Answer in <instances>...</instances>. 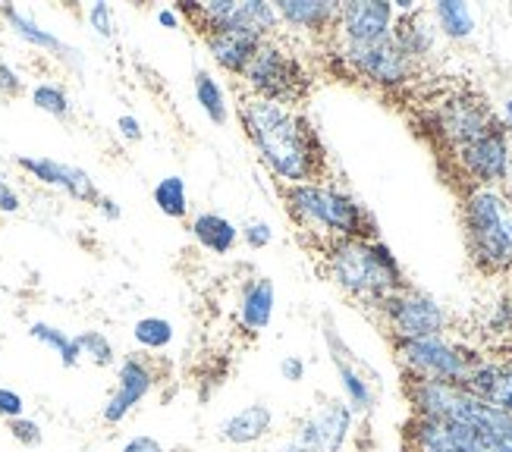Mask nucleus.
<instances>
[{"label":"nucleus","mask_w":512,"mask_h":452,"mask_svg":"<svg viewBox=\"0 0 512 452\" xmlns=\"http://www.w3.org/2000/svg\"><path fill=\"white\" fill-rule=\"evenodd\" d=\"M239 117L264 167L283 186L315 183L321 173V142L302 113L277 101L246 98Z\"/></svg>","instance_id":"nucleus-1"},{"label":"nucleus","mask_w":512,"mask_h":452,"mask_svg":"<svg viewBox=\"0 0 512 452\" xmlns=\"http://www.w3.org/2000/svg\"><path fill=\"white\" fill-rule=\"evenodd\" d=\"M327 270L333 283H337L349 296L362 302H384L393 292H399L403 283V270H399L393 252L377 239H337L330 242L327 252Z\"/></svg>","instance_id":"nucleus-2"},{"label":"nucleus","mask_w":512,"mask_h":452,"mask_svg":"<svg viewBox=\"0 0 512 452\" xmlns=\"http://www.w3.org/2000/svg\"><path fill=\"white\" fill-rule=\"evenodd\" d=\"M286 211L293 214L305 230L327 233L337 239H374L368 211L337 186L327 183H302L283 189Z\"/></svg>","instance_id":"nucleus-3"},{"label":"nucleus","mask_w":512,"mask_h":452,"mask_svg":"<svg viewBox=\"0 0 512 452\" xmlns=\"http://www.w3.org/2000/svg\"><path fill=\"white\" fill-rule=\"evenodd\" d=\"M465 239L475 264L487 274H503L512 267V208L491 189L478 186L465 195Z\"/></svg>","instance_id":"nucleus-4"},{"label":"nucleus","mask_w":512,"mask_h":452,"mask_svg":"<svg viewBox=\"0 0 512 452\" xmlns=\"http://www.w3.org/2000/svg\"><path fill=\"white\" fill-rule=\"evenodd\" d=\"M242 82L252 92V98H264V101H277V104H293L299 101L302 88H305V73L296 63L293 54H286V48H280L277 41H261V48L255 51L252 63L242 73Z\"/></svg>","instance_id":"nucleus-5"},{"label":"nucleus","mask_w":512,"mask_h":452,"mask_svg":"<svg viewBox=\"0 0 512 452\" xmlns=\"http://www.w3.org/2000/svg\"><path fill=\"white\" fill-rule=\"evenodd\" d=\"M396 358L412 380H440V383H462L475 361L472 352L450 343L447 336L396 339Z\"/></svg>","instance_id":"nucleus-6"},{"label":"nucleus","mask_w":512,"mask_h":452,"mask_svg":"<svg viewBox=\"0 0 512 452\" xmlns=\"http://www.w3.org/2000/svg\"><path fill=\"white\" fill-rule=\"evenodd\" d=\"M387 327L396 339H425V336H443L447 330V311L431 299L428 292H418L403 286L384 302H377Z\"/></svg>","instance_id":"nucleus-7"},{"label":"nucleus","mask_w":512,"mask_h":452,"mask_svg":"<svg viewBox=\"0 0 512 452\" xmlns=\"http://www.w3.org/2000/svg\"><path fill=\"white\" fill-rule=\"evenodd\" d=\"M343 57L355 73L384 88L403 85L415 73V60L399 48L393 35L371 44H343Z\"/></svg>","instance_id":"nucleus-8"},{"label":"nucleus","mask_w":512,"mask_h":452,"mask_svg":"<svg viewBox=\"0 0 512 452\" xmlns=\"http://www.w3.org/2000/svg\"><path fill=\"white\" fill-rule=\"evenodd\" d=\"M437 126L443 132V139H447L453 148H462V145L481 139V135H487L491 129L503 126V123L497 120V113L487 107L481 98H475V95H453V98H447V101L440 104Z\"/></svg>","instance_id":"nucleus-9"},{"label":"nucleus","mask_w":512,"mask_h":452,"mask_svg":"<svg viewBox=\"0 0 512 452\" xmlns=\"http://www.w3.org/2000/svg\"><path fill=\"white\" fill-rule=\"evenodd\" d=\"M352 434V409L343 399H327L311 412L293 437L299 452H343Z\"/></svg>","instance_id":"nucleus-10"},{"label":"nucleus","mask_w":512,"mask_h":452,"mask_svg":"<svg viewBox=\"0 0 512 452\" xmlns=\"http://www.w3.org/2000/svg\"><path fill=\"white\" fill-rule=\"evenodd\" d=\"M456 157H459L462 170L469 173L478 186H491V189L500 186L512 167V148L506 139V129L497 126L487 135H481V139L456 148Z\"/></svg>","instance_id":"nucleus-11"},{"label":"nucleus","mask_w":512,"mask_h":452,"mask_svg":"<svg viewBox=\"0 0 512 452\" xmlns=\"http://www.w3.org/2000/svg\"><path fill=\"white\" fill-rule=\"evenodd\" d=\"M154 380L158 377H154V368L145 358H139V355L123 358L120 368H117V390L110 393V399L101 409L104 424H123L129 418V412L151 396Z\"/></svg>","instance_id":"nucleus-12"},{"label":"nucleus","mask_w":512,"mask_h":452,"mask_svg":"<svg viewBox=\"0 0 512 452\" xmlns=\"http://www.w3.org/2000/svg\"><path fill=\"white\" fill-rule=\"evenodd\" d=\"M393 4L387 0H352V4H340L337 16V32L343 44H371L381 41L393 32Z\"/></svg>","instance_id":"nucleus-13"},{"label":"nucleus","mask_w":512,"mask_h":452,"mask_svg":"<svg viewBox=\"0 0 512 452\" xmlns=\"http://www.w3.org/2000/svg\"><path fill=\"white\" fill-rule=\"evenodd\" d=\"M16 164L26 173H32L35 179H41L44 186L63 189L70 198L85 201V205H98L101 192L95 189L92 176H88L85 170L70 167V164H60V161H51V157H19Z\"/></svg>","instance_id":"nucleus-14"},{"label":"nucleus","mask_w":512,"mask_h":452,"mask_svg":"<svg viewBox=\"0 0 512 452\" xmlns=\"http://www.w3.org/2000/svg\"><path fill=\"white\" fill-rule=\"evenodd\" d=\"M324 336H327L330 358H333V365H337V374H340V383H343V396H346V405L352 409V415L355 412H371L374 409V387H371V380L352 361V355L343 346V339L337 336V330L327 327Z\"/></svg>","instance_id":"nucleus-15"},{"label":"nucleus","mask_w":512,"mask_h":452,"mask_svg":"<svg viewBox=\"0 0 512 452\" xmlns=\"http://www.w3.org/2000/svg\"><path fill=\"white\" fill-rule=\"evenodd\" d=\"M205 41H208V54L214 57L220 70L230 76H242L264 38H258L246 29H220V32H208Z\"/></svg>","instance_id":"nucleus-16"},{"label":"nucleus","mask_w":512,"mask_h":452,"mask_svg":"<svg viewBox=\"0 0 512 452\" xmlns=\"http://www.w3.org/2000/svg\"><path fill=\"white\" fill-rule=\"evenodd\" d=\"M271 427H274L271 405L252 402V405H242L239 412H233V415H227L224 421H220L217 434L230 446H252V443H258V440H264L267 434H271Z\"/></svg>","instance_id":"nucleus-17"},{"label":"nucleus","mask_w":512,"mask_h":452,"mask_svg":"<svg viewBox=\"0 0 512 452\" xmlns=\"http://www.w3.org/2000/svg\"><path fill=\"white\" fill-rule=\"evenodd\" d=\"M274 308H277V289L274 280L267 277H252L242 286L239 296V324L246 333H264L274 321Z\"/></svg>","instance_id":"nucleus-18"},{"label":"nucleus","mask_w":512,"mask_h":452,"mask_svg":"<svg viewBox=\"0 0 512 452\" xmlns=\"http://www.w3.org/2000/svg\"><path fill=\"white\" fill-rule=\"evenodd\" d=\"M396 44L403 48L412 60H421L434 51L437 44V26L434 19L425 13V10H412V13H396V22H393V32Z\"/></svg>","instance_id":"nucleus-19"},{"label":"nucleus","mask_w":512,"mask_h":452,"mask_svg":"<svg viewBox=\"0 0 512 452\" xmlns=\"http://www.w3.org/2000/svg\"><path fill=\"white\" fill-rule=\"evenodd\" d=\"M274 10L280 22L305 32H321L327 26H337L340 16V4H333V0H277Z\"/></svg>","instance_id":"nucleus-20"},{"label":"nucleus","mask_w":512,"mask_h":452,"mask_svg":"<svg viewBox=\"0 0 512 452\" xmlns=\"http://www.w3.org/2000/svg\"><path fill=\"white\" fill-rule=\"evenodd\" d=\"M189 230H192L195 242L211 255H230L233 248L239 245V226L230 217L217 214V211L195 214Z\"/></svg>","instance_id":"nucleus-21"},{"label":"nucleus","mask_w":512,"mask_h":452,"mask_svg":"<svg viewBox=\"0 0 512 452\" xmlns=\"http://www.w3.org/2000/svg\"><path fill=\"white\" fill-rule=\"evenodd\" d=\"M0 16H4V19L10 22V29H13L22 41H29L32 48H41V51H48V54H57V57H63V60L76 57L73 48H66V44H63L54 32L41 29L38 22H35L32 16H26L22 10H16V7H0Z\"/></svg>","instance_id":"nucleus-22"},{"label":"nucleus","mask_w":512,"mask_h":452,"mask_svg":"<svg viewBox=\"0 0 512 452\" xmlns=\"http://www.w3.org/2000/svg\"><path fill=\"white\" fill-rule=\"evenodd\" d=\"M192 88H195V101H198V107L205 110V117H208L214 126H224V123L230 120V104H227L224 85H220L208 70H195Z\"/></svg>","instance_id":"nucleus-23"},{"label":"nucleus","mask_w":512,"mask_h":452,"mask_svg":"<svg viewBox=\"0 0 512 452\" xmlns=\"http://www.w3.org/2000/svg\"><path fill=\"white\" fill-rule=\"evenodd\" d=\"M431 16H434L437 32H443L453 41H462L475 32V13L469 4H462V0H440V4H434Z\"/></svg>","instance_id":"nucleus-24"},{"label":"nucleus","mask_w":512,"mask_h":452,"mask_svg":"<svg viewBox=\"0 0 512 452\" xmlns=\"http://www.w3.org/2000/svg\"><path fill=\"white\" fill-rule=\"evenodd\" d=\"M29 336L35 339V343L41 346H48L57 358H60V365L63 368H76L79 361H82V352L76 346V336H70L66 330L54 327V324H44V321H35L29 327Z\"/></svg>","instance_id":"nucleus-25"},{"label":"nucleus","mask_w":512,"mask_h":452,"mask_svg":"<svg viewBox=\"0 0 512 452\" xmlns=\"http://www.w3.org/2000/svg\"><path fill=\"white\" fill-rule=\"evenodd\" d=\"M154 205L170 220H183L189 214V189L183 176H164L154 186Z\"/></svg>","instance_id":"nucleus-26"},{"label":"nucleus","mask_w":512,"mask_h":452,"mask_svg":"<svg viewBox=\"0 0 512 452\" xmlns=\"http://www.w3.org/2000/svg\"><path fill=\"white\" fill-rule=\"evenodd\" d=\"M132 339H136V343L148 352H161L176 339V327L167 318L148 314V318H139L136 327H132Z\"/></svg>","instance_id":"nucleus-27"},{"label":"nucleus","mask_w":512,"mask_h":452,"mask_svg":"<svg viewBox=\"0 0 512 452\" xmlns=\"http://www.w3.org/2000/svg\"><path fill=\"white\" fill-rule=\"evenodd\" d=\"M76 346H79L82 358H88L98 368L117 365V349H114V343H110V339L101 330H85V333H79L76 336Z\"/></svg>","instance_id":"nucleus-28"},{"label":"nucleus","mask_w":512,"mask_h":452,"mask_svg":"<svg viewBox=\"0 0 512 452\" xmlns=\"http://www.w3.org/2000/svg\"><path fill=\"white\" fill-rule=\"evenodd\" d=\"M32 104L38 110H44V113H51V117H57V120H66V117H70V110H73V104H70V98H66L63 88L51 85V82L32 88Z\"/></svg>","instance_id":"nucleus-29"},{"label":"nucleus","mask_w":512,"mask_h":452,"mask_svg":"<svg viewBox=\"0 0 512 452\" xmlns=\"http://www.w3.org/2000/svg\"><path fill=\"white\" fill-rule=\"evenodd\" d=\"M88 26H92L101 38H117V13L110 4L98 0V4L88 7Z\"/></svg>","instance_id":"nucleus-30"},{"label":"nucleus","mask_w":512,"mask_h":452,"mask_svg":"<svg viewBox=\"0 0 512 452\" xmlns=\"http://www.w3.org/2000/svg\"><path fill=\"white\" fill-rule=\"evenodd\" d=\"M7 431H10V437L19 443V446H38L41 440H44V434H41V424L38 421H32V418H13V421H7Z\"/></svg>","instance_id":"nucleus-31"},{"label":"nucleus","mask_w":512,"mask_h":452,"mask_svg":"<svg viewBox=\"0 0 512 452\" xmlns=\"http://www.w3.org/2000/svg\"><path fill=\"white\" fill-rule=\"evenodd\" d=\"M487 402L512 415V361H506V365L500 368V377H497V383H494L491 396H487Z\"/></svg>","instance_id":"nucleus-32"},{"label":"nucleus","mask_w":512,"mask_h":452,"mask_svg":"<svg viewBox=\"0 0 512 452\" xmlns=\"http://www.w3.org/2000/svg\"><path fill=\"white\" fill-rule=\"evenodd\" d=\"M242 242H246L249 248H267L274 242V226L267 223V220H249V223H242Z\"/></svg>","instance_id":"nucleus-33"},{"label":"nucleus","mask_w":512,"mask_h":452,"mask_svg":"<svg viewBox=\"0 0 512 452\" xmlns=\"http://www.w3.org/2000/svg\"><path fill=\"white\" fill-rule=\"evenodd\" d=\"M22 415H26V399H22L10 387H0V418L13 421V418H22Z\"/></svg>","instance_id":"nucleus-34"},{"label":"nucleus","mask_w":512,"mask_h":452,"mask_svg":"<svg viewBox=\"0 0 512 452\" xmlns=\"http://www.w3.org/2000/svg\"><path fill=\"white\" fill-rule=\"evenodd\" d=\"M487 330H491V333H509L512 330V296L497 302V308L491 311V318H487Z\"/></svg>","instance_id":"nucleus-35"},{"label":"nucleus","mask_w":512,"mask_h":452,"mask_svg":"<svg viewBox=\"0 0 512 452\" xmlns=\"http://www.w3.org/2000/svg\"><path fill=\"white\" fill-rule=\"evenodd\" d=\"M280 377L289 380V383L305 380V361H302L299 355H286V358L280 361Z\"/></svg>","instance_id":"nucleus-36"},{"label":"nucleus","mask_w":512,"mask_h":452,"mask_svg":"<svg viewBox=\"0 0 512 452\" xmlns=\"http://www.w3.org/2000/svg\"><path fill=\"white\" fill-rule=\"evenodd\" d=\"M19 92H22V82H19V76L13 73V66H7L4 60H0V95L16 98Z\"/></svg>","instance_id":"nucleus-37"},{"label":"nucleus","mask_w":512,"mask_h":452,"mask_svg":"<svg viewBox=\"0 0 512 452\" xmlns=\"http://www.w3.org/2000/svg\"><path fill=\"white\" fill-rule=\"evenodd\" d=\"M120 452H167V449L158 440H154V437H148V434H136V437H129L123 443Z\"/></svg>","instance_id":"nucleus-38"},{"label":"nucleus","mask_w":512,"mask_h":452,"mask_svg":"<svg viewBox=\"0 0 512 452\" xmlns=\"http://www.w3.org/2000/svg\"><path fill=\"white\" fill-rule=\"evenodd\" d=\"M117 129H120V135H123L126 142H142V135H145L142 123L132 117V113H123V117L117 120Z\"/></svg>","instance_id":"nucleus-39"},{"label":"nucleus","mask_w":512,"mask_h":452,"mask_svg":"<svg viewBox=\"0 0 512 452\" xmlns=\"http://www.w3.org/2000/svg\"><path fill=\"white\" fill-rule=\"evenodd\" d=\"M19 208H22V201H19L16 189L7 186L4 179H0V211H4V214H16Z\"/></svg>","instance_id":"nucleus-40"},{"label":"nucleus","mask_w":512,"mask_h":452,"mask_svg":"<svg viewBox=\"0 0 512 452\" xmlns=\"http://www.w3.org/2000/svg\"><path fill=\"white\" fill-rule=\"evenodd\" d=\"M95 208H98L107 220H120V214H123V211L117 208V201H114V198H104V195L98 198V205H95Z\"/></svg>","instance_id":"nucleus-41"},{"label":"nucleus","mask_w":512,"mask_h":452,"mask_svg":"<svg viewBox=\"0 0 512 452\" xmlns=\"http://www.w3.org/2000/svg\"><path fill=\"white\" fill-rule=\"evenodd\" d=\"M158 22H161L164 29H180V13L164 7V10H158Z\"/></svg>","instance_id":"nucleus-42"},{"label":"nucleus","mask_w":512,"mask_h":452,"mask_svg":"<svg viewBox=\"0 0 512 452\" xmlns=\"http://www.w3.org/2000/svg\"><path fill=\"white\" fill-rule=\"evenodd\" d=\"M503 117H506V139H512V98L503 107Z\"/></svg>","instance_id":"nucleus-43"},{"label":"nucleus","mask_w":512,"mask_h":452,"mask_svg":"<svg viewBox=\"0 0 512 452\" xmlns=\"http://www.w3.org/2000/svg\"><path fill=\"white\" fill-rule=\"evenodd\" d=\"M503 452H512V437H503Z\"/></svg>","instance_id":"nucleus-44"}]
</instances>
